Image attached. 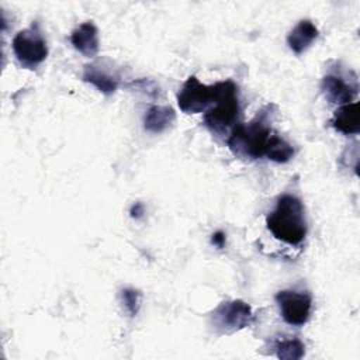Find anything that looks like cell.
<instances>
[{
    "mask_svg": "<svg viewBox=\"0 0 360 360\" xmlns=\"http://www.w3.org/2000/svg\"><path fill=\"white\" fill-rule=\"evenodd\" d=\"M270 136V129L262 120L239 124L232 129L228 138V146L238 158L259 159L264 156Z\"/></svg>",
    "mask_w": 360,
    "mask_h": 360,
    "instance_id": "3957f363",
    "label": "cell"
},
{
    "mask_svg": "<svg viewBox=\"0 0 360 360\" xmlns=\"http://www.w3.org/2000/svg\"><path fill=\"white\" fill-rule=\"evenodd\" d=\"M304 353L305 346L298 339H285L276 345V354L283 360H298Z\"/></svg>",
    "mask_w": 360,
    "mask_h": 360,
    "instance_id": "9a60e30c",
    "label": "cell"
},
{
    "mask_svg": "<svg viewBox=\"0 0 360 360\" xmlns=\"http://www.w3.org/2000/svg\"><path fill=\"white\" fill-rule=\"evenodd\" d=\"M214 328L221 333H231L249 326L253 322L252 308L240 301H226L217 307L211 315Z\"/></svg>",
    "mask_w": 360,
    "mask_h": 360,
    "instance_id": "5b68a950",
    "label": "cell"
},
{
    "mask_svg": "<svg viewBox=\"0 0 360 360\" xmlns=\"http://www.w3.org/2000/svg\"><path fill=\"white\" fill-rule=\"evenodd\" d=\"M82 79L87 83H91L100 91H103L105 94L114 93L118 87V79L115 76L107 73L105 70L100 69L96 65H86Z\"/></svg>",
    "mask_w": 360,
    "mask_h": 360,
    "instance_id": "4fadbf2b",
    "label": "cell"
},
{
    "mask_svg": "<svg viewBox=\"0 0 360 360\" xmlns=\"http://www.w3.org/2000/svg\"><path fill=\"white\" fill-rule=\"evenodd\" d=\"M121 298L124 302L125 309L131 316H135L141 307V292L134 288H125L121 292Z\"/></svg>",
    "mask_w": 360,
    "mask_h": 360,
    "instance_id": "2e32d148",
    "label": "cell"
},
{
    "mask_svg": "<svg viewBox=\"0 0 360 360\" xmlns=\"http://www.w3.org/2000/svg\"><path fill=\"white\" fill-rule=\"evenodd\" d=\"M276 301L283 319L294 326H301L309 319L312 298L308 292L283 290L276 294Z\"/></svg>",
    "mask_w": 360,
    "mask_h": 360,
    "instance_id": "8992f818",
    "label": "cell"
},
{
    "mask_svg": "<svg viewBox=\"0 0 360 360\" xmlns=\"http://www.w3.org/2000/svg\"><path fill=\"white\" fill-rule=\"evenodd\" d=\"M212 89L214 107L210 108L204 115V124L214 134H224L236 120L239 114L238 87L231 82H218Z\"/></svg>",
    "mask_w": 360,
    "mask_h": 360,
    "instance_id": "7a4b0ae2",
    "label": "cell"
},
{
    "mask_svg": "<svg viewBox=\"0 0 360 360\" xmlns=\"http://www.w3.org/2000/svg\"><path fill=\"white\" fill-rule=\"evenodd\" d=\"M332 125L335 127V129H338L346 135L357 134L359 128H360L359 104L350 103V104H343L342 107H339L333 114Z\"/></svg>",
    "mask_w": 360,
    "mask_h": 360,
    "instance_id": "8fae6325",
    "label": "cell"
},
{
    "mask_svg": "<svg viewBox=\"0 0 360 360\" xmlns=\"http://www.w3.org/2000/svg\"><path fill=\"white\" fill-rule=\"evenodd\" d=\"M13 51L21 66L34 69L48 55L46 42L37 25L20 31L13 39Z\"/></svg>",
    "mask_w": 360,
    "mask_h": 360,
    "instance_id": "277c9868",
    "label": "cell"
},
{
    "mask_svg": "<svg viewBox=\"0 0 360 360\" xmlns=\"http://www.w3.org/2000/svg\"><path fill=\"white\" fill-rule=\"evenodd\" d=\"M212 103V89L211 86L202 84L195 76H190L179 96H177V104L181 111L187 114H197L205 110Z\"/></svg>",
    "mask_w": 360,
    "mask_h": 360,
    "instance_id": "52a82bcc",
    "label": "cell"
},
{
    "mask_svg": "<svg viewBox=\"0 0 360 360\" xmlns=\"http://www.w3.org/2000/svg\"><path fill=\"white\" fill-rule=\"evenodd\" d=\"M318 37V28L309 20H301L288 34V46L295 53H302Z\"/></svg>",
    "mask_w": 360,
    "mask_h": 360,
    "instance_id": "30bf717a",
    "label": "cell"
},
{
    "mask_svg": "<svg viewBox=\"0 0 360 360\" xmlns=\"http://www.w3.org/2000/svg\"><path fill=\"white\" fill-rule=\"evenodd\" d=\"M211 242H212V243H214L217 248L222 249V248L225 246V233H224V232H221V231L215 232V233L212 235V239H211Z\"/></svg>",
    "mask_w": 360,
    "mask_h": 360,
    "instance_id": "e0dca14e",
    "label": "cell"
},
{
    "mask_svg": "<svg viewBox=\"0 0 360 360\" xmlns=\"http://www.w3.org/2000/svg\"><path fill=\"white\" fill-rule=\"evenodd\" d=\"M174 121V111L167 105H153L146 111L143 124L145 129L153 134L163 132Z\"/></svg>",
    "mask_w": 360,
    "mask_h": 360,
    "instance_id": "7c38bea8",
    "label": "cell"
},
{
    "mask_svg": "<svg viewBox=\"0 0 360 360\" xmlns=\"http://www.w3.org/2000/svg\"><path fill=\"white\" fill-rule=\"evenodd\" d=\"M321 90L330 103L338 104H349V101H352L357 94V86H352L335 75H326L322 79Z\"/></svg>",
    "mask_w": 360,
    "mask_h": 360,
    "instance_id": "ba28073f",
    "label": "cell"
},
{
    "mask_svg": "<svg viewBox=\"0 0 360 360\" xmlns=\"http://www.w3.org/2000/svg\"><path fill=\"white\" fill-rule=\"evenodd\" d=\"M72 45L84 56H94L98 52V31L90 21L80 24L70 35Z\"/></svg>",
    "mask_w": 360,
    "mask_h": 360,
    "instance_id": "9c48e42d",
    "label": "cell"
},
{
    "mask_svg": "<svg viewBox=\"0 0 360 360\" xmlns=\"http://www.w3.org/2000/svg\"><path fill=\"white\" fill-rule=\"evenodd\" d=\"M269 231L288 245H298L307 236V219L300 198L284 194L277 200L276 208L266 219Z\"/></svg>",
    "mask_w": 360,
    "mask_h": 360,
    "instance_id": "6da1fadb",
    "label": "cell"
},
{
    "mask_svg": "<svg viewBox=\"0 0 360 360\" xmlns=\"http://www.w3.org/2000/svg\"><path fill=\"white\" fill-rule=\"evenodd\" d=\"M264 155L273 162L285 163L292 158L294 148L285 139H283L277 135H271L267 142Z\"/></svg>",
    "mask_w": 360,
    "mask_h": 360,
    "instance_id": "5bb4252c",
    "label": "cell"
}]
</instances>
